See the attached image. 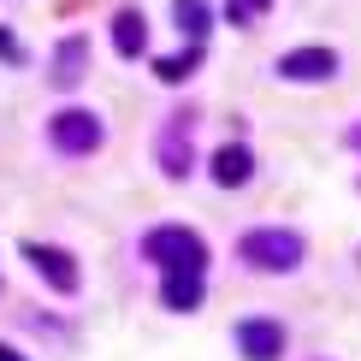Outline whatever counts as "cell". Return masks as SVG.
Listing matches in <instances>:
<instances>
[{
	"instance_id": "cell-5",
	"label": "cell",
	"mask_w": 361,
	"mask_h": 361,
	"mask_svg": "<svg viewBox=\"0 0 361 361\" xmlns=\"http://www.w3.org/2000/svg\"><path fill=\"white\" fill-rule=\"evenodd\" d=\"M279 78L284 83H326V78H338V54L332 48H290L279 59Z\"/></svg>"
},
{
	"instance_id": "cell-3",
	"label": "cell",
	"mask_w": 361,
	"mask_h": 361,
	"mask_svg": "<svg viewBox=\"0 0 361 361\" xmlns=\"http://www.w3.org/2000/svg\"><path fill=\"white\" fill-rule=\"evenodd\" d=\"M48 142L59 154H95V148L107 142V125H101L95 113H83V107H66V113L48 118Z\"/></svg>"
},
{
	"instance_id": "cell-12",
	"label": "cell",
	"mask_w": 361,
	"mask_h": 361,
	"mask_svg": "<svg viewBox=\"0 0 361 361\" xmlns=\"http://www.w3.org/2000/svg\"><path fill=\"white\" fill-rule=\"evenodd\" d=\"M172 18H178V30H184V36H190V48H195V42L207 36V24H214V12H207L202 0H178V6H172Z\"/></svg>"
},
{
	"instance_id": "cell-9",
	"label": "cell",
	"mask_w": 361,
	"mask_h": 361,
	"mask_svg": "<svg viewBox=\"0 0 361 361\" xmlns=\"http://www.w3.org/2000/svg\"><path fill=\"white\" fill-rule=\"evenodd\" d=\"M142 30H148V24H142V12H137V6H125V12L113 18V48L125 54V59H137V54H142V42H148Z\"/></svg>"
},
{
	"instance_id": "cell-11",
	"label": "cell",
	"mask_w": 361,
	"mask_h": 361,
	"mask_svg": "<svg viewBox=\"0 0 361 361\" xmlns=\"http://www.w3.org/2000/svg\"><path fill=\"white\" fill-rule=\"evenodd\" d=\"M160 296H166V308L190 314L195 302H202V279H195V273H166V284H160Z\"/></svg>"
},
{
	"instance_id": "cell-14",
	"label": "cell",
	"mask_w": 361,
	"mask_h": 361,
	"mask_svg": "<svg viewBox=\"0 0 361 361\" xmlns=\"http://www.w3.org/2000/svg\"><path fill=\"white\" fill-rule=\"evenodd\" d=\"M225 12H231V24H255V18L267 12V0H231Z\"/></svg>"
},
{
	"instance_id": "cell-1",
	"label": "cell",
	"mask_w": 361,
	"mask_h": 361,
	"mask_svg": "<svg viewBox=\"0 0 361 361\" xmlns=\"http://www.w3.org/2000/svg\"><path fill=\"white\" fill-rule=\"evenodd\" d=\"M237 255L249 267H261V273H296L308 243H302V231H284V225H255V231L237 237Z\"/></svg>"
},
{
	"instance_id": "cell-10",
	"label": "cell",
	"mask_w": 361,
	"mask_h": 361,
	"mask_svg": "<svg viewBox=\"0 0 361 361\" xmlns=\"http://www.w3.org/2000/svg\"><path fill=\"white\" fill-rule=\"evenodd\" d=\"M83 59H89L83 36L59 42V54H54V83H59V89H66V83H83Z\"/></svg>"
},
{
	"instance_id": "cell-2",
	"label": "cell",
	"mask_w": 361,
	"mask_h": 361,
	"mask_svg": "<svg viewBox=\"0 0 361 361\" xmlns=\"http://www.w3.org/2000/svg\"><path fill=\"white\" fill-rule=\"evenodd\" d=\"M142 255L160 267V273H195L207 279V243L195 231H184V225H160V231L142 237Z\"/></svg>"
},
{
	"instance_id": "cell-8",
	"label": "cell",
	"mask_w": 361,
	"mask_h": 361,
	"mask_svg": "<svg viewBox=\"0 0 361 361\" xmlns=\"http://www.w3.org/2000/svg\"><path fill=\"white\" fill-rule=\"evenodd\" d=\"M207 172H214V178H219L225 190H237V184H249V178H255V154H249L243 142H225V148H214V160H207Z\"/></svg>"
},
{
	"instance_id": "cell-16",
	"label": "cell",
	"mask_w": 361,
	"mask_h": 361,
	"mask_svg": "<svg viewBox=\"0 0 361 361\" xmlns=\"http://www.w3.org/2000/svg\"><path fill=\"white\" fill-rule=\"evenodd\" d=\"M0 361H24L18 350H12V343H0Z\"/></svg>"
},
{
	"instance_id": "cell-15",
	"label": "cell",
	"mask_w": 361,
	"mask_h": 361,
	"mask_svg": "<svg viewBox=\"0 0 361 361\" xmlns=\"http://www.w3.org/2000/svg\"><path fill=\"white\" fill-rule=\"evenodd\" d=\"M0 59H24V48H18V42L6 36V24H0Z\"/></svg>"
},
{
	"instance_id": "cell-6",
	"label": "cell",
	"mask_w": 361,
	"mask_h": 361,
	"mask_svg": "<svg viewBox=\"0 0 361 361\" xmlns=\"http://www.w3.org/2000/svg\"><path fill=\"white\" fill-rule=\"evenodd\" d=\"M24 261L36 267L54 290H78V261H71L66 249H54V243H24Z\"/></svg>"
},
{
	"instance_id": "cell-7",
	"label": "cell",
	"mask_w": 361,
	"mask_h": 361,
	"mask_svg": "<svg viewBox=\"0 0 361 361\" xmlns=\"http://www.w3.org/2000/svg\"><path fill=\"white\" fill-rule=\"evenodd\" d=\"M237 350L249 361H279L284 355V326L279 320H243L237 326Z\"/></svg>"
},
{
	"instance_id": "cell-13",
	"label": "cell",
	"mask_w": 361,
	"mask_h": 361,
	"mask_svg": "<svg viewBox=\"0 0 361 361\" xmlns=\"http://www.w3.org/2000/svg\"><path fill=\"white\" fill-rule=\"evenodd\" d=\"M195 59H202V48L166 54V59H154V78H160V83H178V78H184V71H195Z\"/></svg>"
},
{
	"instance_id": "cell-4",
	"label": "cell",
	"mask_w": 361,
	"mask_h": 361,
	"mask_svg": "<svg viewBox=\"0 0 361 361\" xmlns=\"http://www.w3.org/2000/svg\"><path fill=\"white\" fill-rule=\"evenodd\" d=\"M190 130H195V113H172L166 125H160V142H154V154H160V172L166 178H190Z\"/></svg>"
}]
</instances>
